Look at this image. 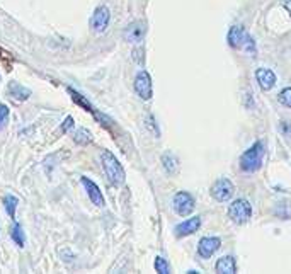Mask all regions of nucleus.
I'll list each match as a JSON object with an SVG mask.
<instances>
[{
    "label": "nucleus",
    "instance_id": "obj_3",
    "mask_svg": "<svg viewBox=\"0 0 291 274\" xmlns=\"http://www.w3.org/2000/svg\"><path fill=\"white\" fill-rule=\"evenodd\" d=\"M228 43L232 48L245 49L247 53H256V43L247 34V31L242 26H232L228 31Z\"/></svg>",
    "mask_w": 291,
    "mask_h": 274
},
{
    "label": "nucleus",
    "instance_id": "obj_27",
    "mask_svg": "<svg viewBox=\"0 0 291 274\" xmlns=\"http://www.w3.org/2000/svg\"><path fill=\"white\" fill-rule=\"evenodd\" d=\"M283 5H285V9L288 10V14L291 16V0H285V3H283Z\"/></svg>",
    "mask_w": 291,
    "mask_h": 274
},
{
    "label": "nucleus",
    "instance_id": "obj_5",
    "mask_svg": "<svg viewBox=\"0 0 291 274\" xmlns=\"http://www.w3.org/2000/svg\"><path fill=\"white\" fill-rule=\"evenodd\" d=\"M210 194L213 196V199H217L218 203H226L233 198V194H235V187H233L232 181L221 177V179L215 181L213 186L210 187Z\"/></svg>",
    "mask_w": 291,
    "mask_h": 274
},
{
    "label": "nucleus",
    "instance_id": "obj_14",
    "mask_svg": "<svg viewBox=\"0 0 291 274\" xmlns=\"http://www.w3.org/2000/svg\"><path fill=\"white\" fill-rule=\"evenodd\" d=\"M7 94H9L10 97L17 99V101H26V99H29L31 91L24 87V85H21L19 82L12 80V82H9V85H7Z\"/></svg>",
    "mask_w": 291,
    "mask_h": 274
},
{
    "label": "nucleus",
    "instance_id": "obj_13",
    "mask_svg": "<svg viewBox=\"0 0 291 274\" xmlns=\"http://www.w3.org/2000/svg\"><path fill=\"white\" fill-rule=\"evenodd\" d=\"M256 80H257L259 87L266 92L271 91V89L276 85V75H274V72L269 70V68H257L256 70Z\"/></svg>",
    "mask_w": 291,
    "mask_h": 274
},
{
    "label": "nucleus",
    "instance_id": "obj_26",
    "mask_svg": "<svg viewBox=\"0 0 291 274\" xmlns=\"http://www.w3.org/2000/svg\"><path fill=\"white\" fill-rule=\"evenodd\" d=\"M281 131L286 135V137H291V126L286 123V121H283V123H281Z\"/></svg>",
    "mask_w": 291,
    "mask_h": 274
},
{
    "label": "nucleus",
    "instance_id": "obj_15",
    "mask_svg": "<svg viewBox=\"0 0 291 274\" xmlns=\"http://www.w3.org/2000/svg\"><path fill=\"white\" fill-rule=\"evenodd\" d=\"M217 273L220 274H235L237 273V261L233 255H223L217 261V266H215Z\"/></svg>",
    "mask_w": 291,
    "mask_h": 274
},
{
    "label": "nucleus",
    "instance_id": "obj_25",
    "mask_svg": "<svg viewBox=\"0 0 291 274\" xmlns=\"http://www.w3.org/2000/svg\"><path fill=\"white\" fill-rule=\"evenodd\" d=\"M133 58H135L138 63H143V58H145V56H143V48L135 49V51H133Z\"/></svg>",
    "mask_w": 291,
    "mask_h": 274
},
{
    "label": "nucleus",
    "instance_id": "obj_8",
    "mask_svg": "<svg viewBox=\"0 0 291 274\" xmlns=\"http://www.w3.org/2000/svg\"><path fill=\"white\" fill-rule=\"evenodd\" d=\"M111 23V10L107 5H99L94 10V14L91 16V21H89V26H91L92 31L96 33H104L107 29Z\"/></svg>",
    "mask_w": 291,
    "mask_h": 274
},
{
    "label": "nucleus",
    "instance_id": "obj_6",
    "mask_svg": "<svg viewBox=\"0 0 291 274\" xmlns=\"http://www.w3.org/2000/svg\"><path fill=\"white\" fill-rule=\"evenodd\" d=\"M172 206H174V211L179 216H188L194 211V206H196V199L191 193L188 191H181L174 196L172 199Z\"/></svg>",
    "mask_w": 291,
    "mask_h": 274
},
{
    "label": "nucleus",
    "instance_id": "obj_10",
    "mask_svg": "<svg viewBox=\"0 0 291 274\" xmlns=\"http://www.w3.org/2000/svg\"><path fill=\"white\" fill-rule=\"evenodd\" d=\"M221 247V240L218 237H203L197 244V254L203 259H210Z\"/></svg>",
    "mask_w": 291,
    "mask_h": 274
},
{
    "label": "nucleus",
    "instance_id": "obj_18",
    "mask_svg": "<svg viewBox=\"0 0 291 274\" xmlns=\"http://www.w3.org/2000/svg\"><path fill=\"white\" fill-rule=\"evenodd\" d=\"M92 140H94V137H92V133L87 128H78L73 133V141L77 145H80V147H85V145L92 143Z\"/></svg>",
    "mask_w": 291,
    "mask_h": 274
},
{
    "label": "nucleus",
    "instance_id": "obj_7",
    "mask_svg": "<svg viewBox=\"0 0 291 274\" xmlns=\"http://www.w3.org/2000/svg\"><path fill=\"white\" fill-rule=\"evenodd\" d=\"M135 92L138 94L140 99L143 101H150L153 95V85H152V77L146 70L136 73L135 77Z\"/></svg>",
    "mask_w": 291,
    "mask_h": 274
},
{
    "label": "nucleus",
    "instance_id": "obj_19",
    "mask_svg": "<svg viewBox=\"0 0 291 274\" xmlns=\"http://www.w3.org/2000/svg\"><path fill=\"white\" fill-rule=\"evenodd\" d=\"M17 205H19V198L14 194H7L3 198V208H5L7 215L12 220H16V211H17Z\"/></svg>",
    "mask_w": 291,
    "mask_h": 274
},
{
    "label": "nucleus",
    "instance_id": "obj_9",
    "mask_svg": "<svg viewBox=\"0 0 291 274\" xmlns=\"http://www.w3.org/2000/svg\"><path fill=\"white\" fill-rule=\"evenodd\" d=\"M146 34V24L143 21H133L124 27L123 36L128 43H142Z\"/></svg>",
    "mask_w": 291,
    "mask_h": 274
},
{
    "label": "nucleus",
    "instance_id": "obj_23",
    "mask_svg": "<svg viewBox=\"0 0 291 274\" xmlns=\"http://www.w3.org/2000/svg\"><path fill=\"white\" fill-rule=\"evenodd\" d=\"M9 114H10L9 108H7L3 102H0V130H2V128L7 124V121H9Z\"/></svg>",
    "mask_w": 291,
    "mask_h": 274
},
{
    "label": "nucleus",
    "instance_id": "obj_16",
    "mask_svg": "<svg viewBox=\"0 0 291 274\" xmlns=\"http://www.w3.org/2000/svg\"><path fill=\"white\" fill-rule=\"evenodd\" d=\"M162 167H164V170L169 176H175L179 172V159L174 154H170V152H165L162 155Z\"/></svg>",
    "mask_w": 291,
    "mask_h": 274
},
{
    "label": "nucleus",
    "instance_id": "obj_1",
    "mask_svg": "<svg viewBox=\"0 0 291 274\" xmlns=\"http://www.w3.org/2000/svg\"><path fill=\"white\" fill-rule=\"evenodd\" d=\"M100 163H102V169L106 172L107 179L113 186H121L126 179V174H124L123 165L120 163V160L114 157L113 152L104 150L100 154Z\"/></svg>",
    "mask_w": 291,
    "mask_h": 274
},
{
    "label": "nucleus",
    "instance_id": "obj_24",
    "mask_svg": "<svg viewBox=\"0 0 291 274\" xmlns=\"http://www.w3.org/2000/svg\"><path fill=\"white\" fill-rule=\"evenodd\" d=\"M73 126H75L73 117H72V116H67V117L63 119V123H62V126H60V130H62V133H70V131L73 130Z\"/></svg>",
    "mask_w": 291,
    "mask_h": 274
},
{
    "label": "nucleus",
    "instance_id": "obj_12",
    "mask_svg": "<svg viewBox=\"0 0 291 274\" xmlns=\"http://www.w3.org/2000/svg\"><path fill=\"white\" fill-rule=\"evenodd\" d=\"M201 227V216H193V218L184 220L182 223H179L177 227L174 228L175 237H188V235H193L194 232H197Z\"/></svg>",
    "mask_w": 291,
    "mask_h": 274
},
{
    "label": "nucleus",
    "instance_id": "obj_21",
    "mask_svg": "<svg viewBox=\"0 0 291 274\" xmlns=\"http://www.w3.org/2000/svg\"><path fill=\"white\" fill-rule=\"evenodd\" d=\"M153 268H155V271L160 273V274H169V273H170V266H169V262L165 261L164 257H160V255H157V257H155Z\"/></svg>",
    "mask_w": 291,
    "mask_h": 274
},
{
    "label": "nucleus",
    "instance_id": "obj_2",
    "mask_svg": "<svg viewBox=\"0 0 291 274\" xmlns=\"http://www.w3.org/2000/svg\"><path fill=\"white\" fill-rule=\"evenodd\" d=\"M262 160H264V143L256 141L250 148H247L240 157V169L247 174L257 172L262 167Z\"/></svg>",
    "mask_w": 291,
    "mask_h": 274
},
{
    "label": "nucleus",
    "instance_id": "obj_4",
    "mask_svg": "<svg viewBox=\"0 0 291 274\" xmlns=\"http://www.w3.org/2000/svg\"><path fill=\"white\" fill-rule=\"evenodd\" d=\"M228 218L237 225H243L252 218V206L247 199L239 198L230 203L228 206Z\"/></svg>",
    "mask_w": 291,
    "mask_h": 274
},
{
    "label": "nucleus",
    "instance_id": "obj_17",
    "mask_svg": "<svg viewBox=\"0 0 291 274\" xmlns=\"http://www.w3.org/2000/svg\"><path fill=\"white\" fill-rule=\"evenodd\" d=\"M67 92H68V94H70L72 101H73L77 106H80V108H84L85 111L92 113V114H94V113L97 111V109L94 108V106H92L91 102H89L87 99H85V95H82L78 91H75V89H72V87H67Z\"/></svg>",
    "mask_w": 291,
    "mask_h": 274
},
{
    "label": "nucleus",
    "instance_id": "obj_22",
    "mask_svg": "<svg viewBox=\"0 0 291 274\" xmlns=\"http://www.w3.org/2000/svg\"><path fill=\"white\" fill-rule=\"evenodd\" d=\"M278 99H279V102H281L283 106H286V108H291V87L283 89V91L279 92Z\"/></svg>",
    "mask_w": 291,
    "mask_h": 274
},
{
    "label": "nucleus",
    "instance_id": "obj_11",
    "mask_svg": "<svg viewBox=\"0 0 291 274\" xmlns=\"http://www.w3.org/2000/svg\"><path fill=\"white\" fill-rule=\"evenodd\" d=\"M80 183H82V186H84V189L87 191L89 199H91V201L94 203L96 206L102 208V206L106 205V201H104V196H102V193H100L99 186H97V184L92 179H89L87 176H82L80 177Z\"/></svg>",
    "mask_w": 291,
    "mask_h": 274
},
{
    "label": "nucleus",
    "instance_id": "obj_20",
    "mask_svg": "<svg viewBox=\"0 0 291 274\" xmlns=\"http://www.w3.org/2000/svg\"><path fill=\"white\" fill-rule=\"evenodd\" d=\"M10 237H12V240L16 242L17 247H24V244H26V238H24V230L17 222H14L12 228H10Z\"/></svg>",
    "mask_w": 291,
    "mask_h": 274
}]
</instances>
